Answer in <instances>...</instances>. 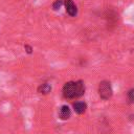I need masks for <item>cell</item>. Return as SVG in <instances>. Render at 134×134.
<instances>
[{"instance_id": "7", "label": "cell", "mask_w": 134, "mask_h": 134, "mask_svg": "<svg viewBox=\"0 0 134 134\" xmlns=\"http://www.w3.org/2000/svg\"><path fill=\"white\" fill-rule=\"evenodd\" d=\"M63 3H64L63 0H55V1L53 2V4H52V8H53L54 10H58V9L62 6Z\"/></svg>"}, {"instance_id": "3", "label": "cell", "mask_w": 134, "mask_h": 134, "mask_svg": "<svg viewBox=\"0 0 134 134\" xmlns=\"http://www.w3.org/2000/svg\"><path fill=\"white\" fill-rule=\"evenodd\" d=\"M64 4H65L67 14L71 17H75L77 14V8H76V5L74 4V2L72 0H65Z\"/></svg>"}, {"instance_id": "1", "label": "cell", "mask_w": 134, "mask_h": 134, "mask_svg": "<svg viewBox=\"0 0 134 134\" xmlns=\"http://www.w3.org/2000/svg\"><path fill=\"white\" fill-rule=\"evenodd\" d=\"M85 93V85L83 81H70L63 87V95L66 98H79Z\"/></svg>"}, {"instance_id": "9", "label": "cell", "mask_w": 134, "mask_h": 134, "mask_svg": "<svg viewBox=\"0 0 134 134\" xmlns=\"http://www.w3.org/2000/svg\"><path fill=\"white\" fill-rule=\"evenodd\" d=\"M24 48H25V50H26L27 53H31V52H32V48H31V46H29V45H25Z\"/></svg>"}, {"instance_id": "4", "label": "cell", "mask_w": 134, "mask_h": 134, "mask_svg": "<svg viewBox=\"0 0 134 134\" xmlns=\"http://www.w3.org/2000/svg\"><path fill=\"white\" fill-rule=\"evenodd\" d=\"M71 115V111H70V108L66 105L62 106L60 108V111H59V117L62 119V120H67Z\"/></svg>"}, {"instance_id": "6", "label": "cell", "mask_w": 134, "mask_h": 134, "mask_svg": "<svg viewBox=\"0 0 134 134\" xmlns=\"http://www.w3.org/2000/svg\"><path fill=\"white\" fill-rule=\"evenodd\" d=\"M50 90H51V86L48 83H44V84L40 85L38 88V92L42 93V94H48L50 92Z\"/></svg>"}, {"instance_id": "5", "label": "cell", "mask_w": 134, "mask_h": 134, "mask_svg": "<svg viewBox=\"0 0 134 134\" xmlns=\"http://www.w3.org/2000/svg\"><path fill=\"white\" fill-rule=\"evenodd\" d=\"M73 109H74L75 113L83 114V113H85V111L87 109V105L84 102H76L73 104Z\"/></svg>"}, {"instance_id": "2", "label": "cell", "mask_w": 134, "mask_h": 134, "mask_svg": "<svg viewBox=\"0 0 134 134\" xmlns=\"http://www.w3.org/2000/svg\"><path fill=\"white\" fill-rule=\"evenodd\" d=\"M113 90L111 87V83L108 81H102L98 85V94L102 99H109L112 96Z\"/></svg>"}, {"instance_id": "8", "label": "cell", "mask_w": 134, "mask_h": 134, "mask_svg": "<svg viewBox=\"0 0 134 134\" xmlns=\"http://www.w3.org/2000/svg\"><path fill=\"white\" fill-rule=\"evenodd\" d=\"M128 98H129L130 103L134 104V88L131 89V90H129V92H128Z\"/></svg>"}]
</instances>
